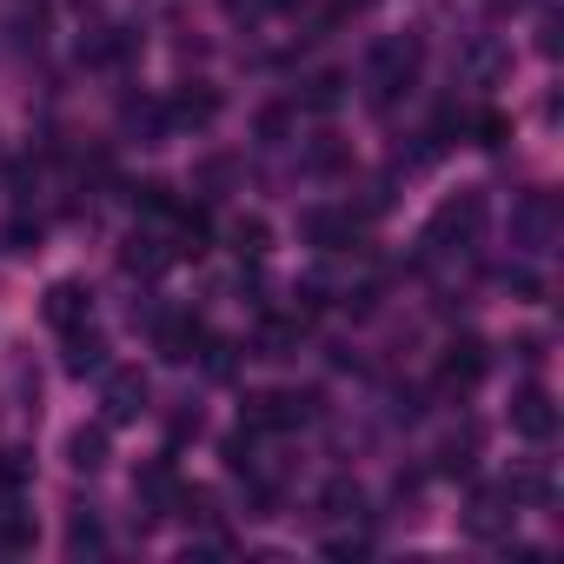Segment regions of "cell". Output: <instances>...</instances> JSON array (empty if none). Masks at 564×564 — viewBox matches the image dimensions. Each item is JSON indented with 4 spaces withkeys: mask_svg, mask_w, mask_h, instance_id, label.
<instances>
[{
    "mask_svg": "<svg viewBox=\"0 0 564 564\" xmlns=\"http://www.w3.org/2000/svg\"><path fill=\"white\" fill-rule=\"evenodd\" d=\"M61 339H67V372H74V379H100V372H107V339L94 333V319L74 326V333H61Z\"/></svg>",
    "mask_w": 564,
    "mask_h": 564,
    "instance_id": "obj_12",
    "label": "cell"
},
{
    "mask_svg": "<svg viewBox=\"0 0 564 564\" xmlns=\"http://www.w3.org/2000/svg\"><path fill=\"white\" fill-rule=\"evenodd\" d=\"M346 160H352V153H346V140H339V133H319V140H313V153H306V166H313V173H346Z\"/></svg>",
    "mask_w": 564,
    "mask_h": 564,
    "instance_id": "obj_24",
    "label": "cell"
},
{
    "mask_svg": "<svg viewBox=\"0 0 564 564\" xmlns=\"http://www.w3.org/2000/svg\"><path fill=\"white\" fill-rule=\"evenodd\" d=\"M319 405H326V399H319L313 386H306V392H293V386H286V392H259V399H246V425H252V432H300V425L319 419Z\"/></svg>",
    "mask_w": 564,
    "mask_h": 564,
    "instance_id": "obj_3",
    "label": "cell"
},
{
    "mask_svg": "<svg viewBox=\"0 0 564 564\" xmlns=\"http://www.w3.org/2000/svg\"><path fill=\"white\" fill-rule=\"evenodd\" d=\"M213 120H219V94H213V87H180V94L166 100V127H180V133H186V127L206 133Z\"/></svg>",
    "mask_w": 564,
    "mask_h": 564,
    "instance_id": "obj_10",
    "label": "cell"
},
{
    "mask_svg": "<svg viewBox=\"0 0 564 564\" xmlns=\"http://www.w3.org/2000/svg\"><path fill=\"white\" fill-rule=\"evenodd\" d=\"M300 232H306V246H319V252H346V246L359 239V226H352V213H339V206H306V219H300Z\"/></svg>",
    "mask_w": 564,
    "mask_h": 564,
    "instance_id": "obj_8",
    "label": "cell"
},
{
    "mask_svg": "<svg viewBox=\"0 0 564 564\" xmlns=\"http://www.w3.org/2000/svg\"><path fill=\"white\" fill-rule=\"evenodd\" d=\"M505 498L511 505H551V471L544 465H518L511 485H505Z\"/></svg>",
    "mask_w": 564,
    "mask_h": 564,
    "instance_id": "obj_18",
    "label": "cell"
},
{
    "mask_svg": "<svg viewBox=\"0 0 564 564\" xmlns=\"http://www.w3.org/2000/svg\"><path fill=\"white\" fill-rule=\"evenodd\" d=\"M166 259H173V246H160L153 232H133V239H127V252H120V265H127V272H140V279H153Z\"/></svg>",
    "mask_w": 564,
    "mask_h": 564,
    "instance_id": "obj_17",
    "label": "cell"
},
{
    "mask_svg": "<svg viewBox=\"0 0 564 564\" xmlns=\"http://www.w3.org/2000/svg\"><path fill=\"white\" fill-rule=\"evenodd\" d=\"M524 8V0H491V14H518Z\"/></svg>",
    "mask_w": 564,
    "mask_h": 564,
    "instance_id": "obj_30",
    "label": "cell"
},
{
    "mask_svg": "<svg viewBox=\"0 0 564 564\" xmlns=\"http://www.w3.org/2000/svg\"><path fill=\"white\" fill-rule=\"evenodd\" d=\"M485 193H458V199H445L438 213H432V226H425V252H465V246H478V232H485Z\"/></svg>",
    "mask_w": 564,
    "mask_h": 564,
    "instance_id": "obj_2",
    "label": "cell"
},
{
    "mask_svg": "<svg viewBox=\"0 0 564 564\" xmlns=\"http://www.w3.org/2000/svg\"><path fill=\"white\" fill-rule=\"evenodd\" d=\"M34 544V511L8 491V498H0V551H28Z\"/></svg>",
    "mask_w": 564,
    "mask_h": 564,
    "instance_id": "obj_16",
    "label": "cell"
},
{
    "mask_svg": "<svg viewBox=\"0 0 564 564\" xmlns=\"http://www.w3.org/2000/svg\"><path fill=\"white\" fill-rule=\"evenodd\" d=\"M300 100H306V107H313V113H333V107H339V100H346V80H339V74H313V80H306V94H300Z\"/></svg>",
    "mask_w": 564,
    "mask_h": 564,
    "instance_id": "obj_23",
    "label": "cell"
},
{
    "mask_svg": "<svg viewBox=\"0 0 564 564\" xmlns=\"http://www.w3.org/2000/svg\"><path fill=\"white\" fill-rule=\"evenodd\" d=\"M505 286H511L518 300H538V293H544V286H538V272H524V265H511V272H505Z\"/></svg>",
    "mask_w": 564,
    "mask_h": 564,
    "instance_id": "obj_29",
    "label": "cell"
},
{
    "mask_svg": "<svg viewBox=\"0 0 564 564\" xmlns=\"http://www.w3.org/2000/svg\"><path fill=\"white\" fill-rule=\"evenodd\" d=\"M419 67H425V41H419V34H386V41L372 47V61H366L372 107H392V100L419 80Z\"/></svg>",
    "mask_w": 564,
    "mask_h": 564,
    "instance_id": "obj_1",
    "label": "cell"
},
{
    "mask_svg": "<svg viewBox=\"0 0 564 564\" xmlns=\"http://www.w3.org/2000/svg\"><path fill=\"white\" fill-rule=\"evenodd\" d=\"M286 127H293V113H286V107H265V113H259V140H265V147L286 140Z\"/></svg>",
    "mask_w": 564,
    "mask_h": 564,
    "instance_id": "obj_27",
    "label": "cell"
},
{
    "mask_svg": "<svg viewBox=\"0 0 564 564\" xmlns=\"http://www.w3.org/2000/svg\"><path fill=\"white\" fill-rule=\"evenodd\" d=\"M173 491H180V465H173V458H153V465H140V471H133V498H140L153 518H166V511H173Z\"/></svg>",
    "mask_w": 564,
    "mask_h": 564,
    "instance_id": "obj_9",
    "label": "cell"
},
{
    "mask_svg": "<svg viewBox=\"0 0 564 564\" xmlns=\"http://www.w3.org/2000/svg\"><path fill=\"white\" fill-rule=\"evenodd\" d=\"M518 232L538 246V239H551V193H531L524 206H518Z\"/></svg>",
    "mask_w": 564,
    "mask_h": 564,
    "instance_id": "obj_22",
    "label": "cell"
},
{
    "mask_svg": "<svg viewBox=\"0 0 564 564\" xmlns=\"http://www.w3.org/2000/svg\"><path fill=\"white\" fill-rule=\"evenodd\" d=\"M366 551H372V544H366L359 531H352V538H326V557H339V564H352V557H366Z\"/></svg>",
    "mask_w": 564,
    "mask_h": 564,
    "instance_id": "obj_28",
    "label": "cell"
},
{
    "mask_svg": "<svg viewBox=\"0 0 564 564\" xmlns=\"http://www.w3.org/2000/svg\"><path fill=\"white\" fill-rule=\"evenodd\" d=\"M511 518H518V505L505 491H478L471 511H465V531L471 538H511Z\"/></svg>",
    "mask_w": 564,
    "mask_h": 564,
    "instance_id": "obj_11",
    "label": "cell"
},
{
    "mask_svg": "<svg viewBox=\"0 0 564 564\" xmlns=\"http://www.w3.org/2000/svg\"><path fill=\"white\" fill-rule=\"evenodd\" d=\"M226 246H232V252H239L246 265H259V259L272 252V226H265L259 213H239V219L226 226Z\"/></svg>",
    "mask_w": 564,
    "mask_h": 564,
    "instance_id": "obj_13",
    "label": "cell"
},
{
    "mask_svg": "<svg viewBox=\"0 0 564 564\" xmlns=\"http://www.w3.org/2000/svg\"><path fill=\"white\" fill-rule=\"evenodd\" d=\"M28 478H34V458L28 452H0V491H28Z\"/></svg>",
    "mask_w": 564,
    "mask_h": 564,
    "instance_id": "obj_25",
    "label": "cell"
},
{
    "mask_svg": "<svg viewBox=\"0 0 564 564\" xmlns=\"http://www.w3.org/2000/svg\"><path fill=\"white\" fill-rule=\"evenodd\" d=\"M471 133H478V147H505L511 120H505V113H471Z\"/></svg>",
    "mask_w": 564,
    "mask_h": 564,
    "instance_id": "obj_26",
    "label": "cell"
},
{
    "mask_svg": "<svg viewBox=\"0 0 564 564\" xmlns=\"http://www.w3.org/2000/svg\"><path fill=\"white\" fill-rule=\"evenodd\" d=\"M319 511H326V518H366V491H359L352 478H333V485L319 491Z\"/></svg>",
    "mask_w": 564,
    "mask_h": 564,
    "instance_id": "obj_21",
    "label": "cell"
},
{
    "mask_svg": "<svg viewBox=\"0 0 564 564\" xmlns=\"http://www.w3.org/2000/svg\"><path fill=\"white\" fill-rule=\"evenodd\" d=\"M67 465L74 471H100L107 465V425H74L67 432Z\"/></svg>",
    "mask_w": 564,
    "mask_h": 564,
    "instance_id": "obj_15",
    "label": "cell"
},
{
    "mask_svg": "<svg viewBox=\"0 0 564 564\" xmlns=\"http://www.w3.org/2000/svg\"><path fill=\"white\" fill-rule=\"evenodd\" d=\"M67 551H74V557H100V551H107V524H100L94 511H74V518H67Z\"/></svg>",
    "mask_w": 564,
    "mask_h": 564,
    "instance_id": "obj_19",
    "label": "cell"
},
{
    "mask_svg": "<svg viewBox=\"0 0 564 564\" xmlns=\"http://www.w3.org/2000/svg\"><path fill=\"white\" fill-rule=\"evenodd\" d=\"M485 366H491L485 339H471V333H465V339H452V346H445V359H438V386H445V392H471V386L485 379Z\"/></svg>",
    "mask_w": 564,
    "mask_h": 564,
    "instance_id": "obj_5",
    "label": "cell"
},
{
    "mask_svg": "<svg viewBox=\"0 0 564 564\" xmlns=\"http://www.w3.org/2000/svg\"><path fill=\"white\" fill-rule=\"evenodd\" d=\"M173 219H180L173 259H199V252H206V239H213V213H206V206H180Z\"/></svg>",
    "mask_w": 564,
    "mask_h": 564,
    "instance_id": "obj_14",
    "label": "cell"
},
{
    "mask_svg": "<svg viewBox=\"0 0 564 564\" xmlns=\"http://www.w3.org/2000/svg\"><path fill=\"white\" fill-rule=\"evenodd\" d=\"M511 432H518L524 445H551V438H557V405H551L544 386H518V392H511Z\"/></svg>",
    "mask_w": 564,
    "mask_h": 564,
    "instance_id": "obj_4",
    "label": "cell"
},
{
    "mask_svg": "<svg viewBox=\"0 0 564 564\" xmlns=\"http://www.w3.org/2000/svg\"><path fill=\"white\" fill-rule=\"evenodd\" d=\"M100 405H107V425H133L147 412V379L140 372H100Z\"/></svg>",
    "mask_w": 564,
    "mask_h": 564,
    "instance_id": "obj_6",
    "label": "cell"
},
{
    "mask_svg": "<svg viewBox=\"0 0 564 564\" xmlns=\"http://www.w3.org/2000/svg\"><path fill=\"white\" fill-rule=\"evenodd\" d=\"M41 313H47V326H54V333H74V326H87V319H94V293L80 286V279H54Z\"/></svg>",
    "mask_w": 564,
    "mask_h": 564,
    "instance_id": "obj_7",
    "label": "cell"
},
{
    "mask_svg": "<svg viewBox=\"0 0 564 564\" xmlns=\"http://www.w3.org/2000/svg\"><path fill=\"white\" fill-rule=\"evenodd\" d=\"M259 438H265V432H252V425H239V432H232V438L219 445V452H226V471H232V478H246V471H259Z\"/></svg>",
    "mask_w": 564,
    "mask_h": 564,
    "instance_id": "obj_20",
    "label": "cell"
}]
</instances>
